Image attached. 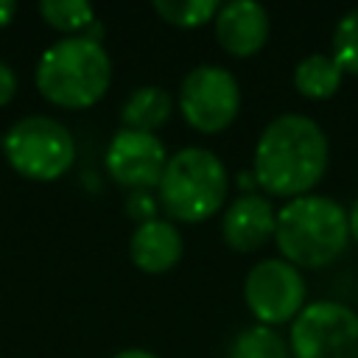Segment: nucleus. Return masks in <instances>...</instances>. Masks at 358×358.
<instances>
[{"label": "nucleus", "instance_id": "nucleus-20", "mask_svg": "<svg viewBox=\"0 0 358 358\" xmlns=\"http://www.w3.org/2000/svg\"><path fill=\"white\" fill-rule=\"evenodd\" d=\"M17 95V73L0 59V106H6Z\"/></svg>", "mask_w": 358, "mask_h": 358}, {"label": "nucleus", "instance_id": "nucleus-18", "mask_svg": "<svg viewBox=\"0 0 358 358\" xmlns=\"http://www.w3.org/2000/svg\"><path fill=\"white\" fill-rule=\"evenodd\" d=\"M333 59L344 73L358 76V8H350L333 31Z\"/></svg>", "mask_w": 358, "mask_h": 358}, {"label": "nucleus", "instance_id": "nucleus-7", "mask_svg": "<svg viewBox=\"0 0 358 358\" xmlns=\"http://www.w3.org/2000/svg\"><path fill=\"white\" fill-rule=\"evenodd\" d=\"M179 109L196 131H224L241 109V87L227 67L199 64L182 81Z\"/></svg>", "mask_w": 358, "mask_h": 358}, {"label": "nucleus", "instance_id": "nucleus-4", "mask_svg": "<svg viewBox=\"0 0 358 358\" xmlns=\"http://www.w3.org/2000/svg\"><path fill=\"white\" fill-rule=\"evenodd\" d=\"M227 168L201 145H187L168 157L159 179V204L176 221L196 224L215 215L227 199Z\"/></svg>", "mask_w": 358, "mask_h": 358}, {"label": "nucleus", "instance_id": "nucleus-5", "mask_svg": "<svg viewBox=\"0 0 358 358\" xmlns=\"http://www.w3.org/2000/svg\"><path fill=\"white\" fill-rule=\"evenodd\" d=\"M6 162L25 179L53 182L64 176L76 159V140L64 123L48 115L20 117L3 134Z\"/></svg>", "mask_w": 358, "mask_h": 358}, {"label": "nucleus", "instance_id": "nucleus-22", "mask_svg": "<svg viewBox=\"0 0 358 358\" xmlns=\"http://www.w3.org/2000/svg\"><path fill=\"white\" fill-rule=\"evenodd\" d=\"M112 358H157V355H154V352H148V350H140V347H129V350L115 352Z\"/></svg>", "mask_w": 358, "mask_h": 358}, {"label": "nucleus", "instance_id": "nucleus-9", "mask_svg": "<svg viewBox=\"0 0 358 358\" xmlns=\"http://www.w3.org/2000/svg\"><path fill=\"white\" fill-rule=\"evenodd\" d=\"M165 165H168V151L162 140L151 131L120 129L115 131L106 148V171L117 185L131 190L159 187Z\"/></svg>", "mask_w": 358, "mask_h": 358}, {"label": "nucleus", "instance_id": "nucleus-6", "mask_svg": "<svg viewBox=\"0 0 358 358\" xmlns=\"http://www.w3.org/2000/svg\"><path fill=\"white\" fill-rule=\"evenodd\" d=\"M294 358H358V313L341 302L319 299L291 324Z\"/></svg>", "mask_w": 358, "mask_h": 358}, {"label": "nucleus", "instance_id": "nucleus-8", "mask_svg": "<svg viewBox=\"0 0 358 358\" xmlns=\"http://www.w3.org/2000/svg\"><path fill=\"white\" fill-rule=\"evenodd\" d=\"M243 299L255 319L266 327L299 316L305 302V280L288 260H260L243 280Z\"/></svg>", "mask_w": 358, "mask_h": 358}, {"label": "nucleus", "instance_id": "nucleus-17", "mask_svg": "<svg viewBox=\"0 0 358 358\" xmlns=\"http://www.w3.org/2000/svg\"><path fill=\"white\" fill-rule=\"evenodd\" d=\"M221 3L215 0H154V11L179 28H199L204 22H213Z\"/></svg>", "mask_w": 358, "mask_h": 358}, {"label": "nucleus", "instance_id": "nucleus-3", "mask_svg": "<svg viewBox=\"0 0 358 358\" xmlns=\"http://www.w3.org/2000/svg\"><path fill=\"white\" fill-rule=\"evenodd\" d=\"M274 238L291 266L322 268L333 263L350 241L347 213L327 196L291 199L277 213Z\"/></svg>", "mask_w": 358, "mask_h": 358}, {"label": "nucleus", "instance_id": "nucleus-10", "mask_svg": "<svg viewBox=\"0 0 358 358\" xmlns=\"http://www.w3.org/2000/svg\"><path fill=\"white\" fill-rule=\"evenodd\" d=\"M213 25L218 45L238 59L257 53L268 39V11L255 0H232L221 6Z\"/></svg>", "mask_w": 358, "mask_h": 358}, {"label": "nucleus", "instance_id": "nucleus-2", "mask_svg": "<svg viewBox=\"0 0 358 358\" xmlns=\"http://www.w3.org/2000/svg\"><path fill=\"white\" fill-rule=\"evenodd\" d=\"M36 90L56 106L87 109L98 103L112 81V59L90 36H64L45 48L34 73Z\"/></svg>", "mask_w": 358, "mask_h": 358}, {"label": "nucleus", "instance_id": "nucleus-13", "mask_svg": "<svg viewBox=\"0 0 358 358\" xmlns=\"http://www.w3.org/2000/svg\"><path fill=\"white\" fill-rule=\"evenodd\" d=\"M173 112V98L168 90L162 87H154V84H145L140 90H134L123 109H120V120H123V129H134V131H151L159 129Z\"/></svg>", "mask_w": 358, "mask_h": 358}, {"label": "nucleus", "instance_id": "nucleus-11", "mask_svg": "<svg viewBox=\"0 0 358 358\" xmlns=\"http://www.w3.org/2000/svg\"><path fill=\"white\" fill-rule=\"evenodd\" d=\"M274 224H277V215L271 204L263 196L249 193L235 199L227 207L221 235L227 246H232L235 252H255L274 235Z\"/></svg>", "mask_w": 358, "mask_h": 358}, {"label": "nucleus", "instance_id": "nucleus-14", "mask_svg": "<svg viewBox=\"0 0 358 358\" xmlns=\"http://www.w3.org/2000/svg\"><path fill=\"white\" fill-rule=\"evenodd\" d=\"M341 76H344V70L338 67V62L333 56L310 53V56H305L296 64V70H294V87L305 98L324 101V98H333L338 92Z\"/></svg>", "mask_w": 358, "mask_h": 358}, {"label": "nucleus", "instance_id": "nucleus-19", "mask_svg": "<svg viewBox=\"0 0 358 358\" xmlns=\"http://www.w3.org/2000/svg\"><path fill=\"white\" fill-rule=\"evenodd\" d=\"M154 210H157V204H154V199L145 190H134L129 196V215L140 218V224L143 221H151L154 218Z\"/></svg>", "mask_w": 358, "mask_h": 358}, {"label": "nucleus", "instance_id": "nucleus-16", "mask_svg": "<svg viewBox=\"0 0 358 358\" xmlns=\"http://www.w3.org/2000/svg\"><path fill=\"white\" fill-rule=\"evenodd\" d=\"M227 358H291V347L277 330L255 324L235 336Z\"/></svg>", "mask_w": 358, "mask_h": 358}, {"label": "nucleus", "instance_id": "nucleus-21", "mask_svg": "<svg viewBox=\"0 0 358 358\" xmlns=\"http://www.w3.org/2000/svg\"><path fill=\"white\" fill-rule=\"evenodd\" d=\"M17 14V3L14 0H0V28H6Z\"/></svg>", "mask_w": 358, "mask_h": 358}, {"label": "nucleus", "instance_id": "nucleus-15", "mask_svg": "<svg viewBox=\"0 0 358 358\" xmlns=\"http://www.w3.org/2000/svg\"><path fill=\"white\" fill-rule=\"evenodd\" d=\"M39 14L50 28L70 36H84L95 25V8L87 0H42Z\"/></svg>", "mask_w": 358, "mask_h": 358}, {"label": "nucleus", "instance_id": "nucleus-23", "mask_svg": "<svg viewBox=\"0 0 358 358\" xmlns=\"http://www.w3.org/2000/svg\"><path fill=\"white\" fill-rule=\"evenodd\" d=\"M347 224H350V238L358 241V199L352 201V207H350V213H347Z\"/></svg>", "mask_w": 358, "mask_h": 358}, {"label": "nucleus", "instance_id": "nucleus-1", "mask_svg": "<svg viewBox=\"0 0 358 358\" xmlns=\"http://www.w3.org/2000/svg\"><path fill=\"white\" fill-rule=\"evenodd\" d=\"M330 145L322 126L305 115L274 117L255 145V179L274 196H308L327 171Z\"/></svg>", "mask_w": 358, "mask_h": 358}, {"label": "nucleus", "instance_id": "nucleus-12", "mask_svg": "<svg viewBox=\"0 0 358 358\" xmlns=\"http://www.w3.org/2000/svg\"><path fill=\"white\" fill-rule=\"evenodd\" d=\"M129 255L145 274H162L173 268L182 257V235L171 221L151 218L143 221L129 241Z\"/></svg>", "mask_w": 358, "mask_h": 358}]
</instances>
